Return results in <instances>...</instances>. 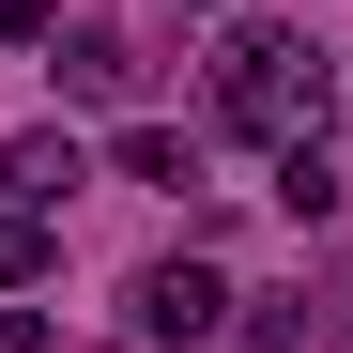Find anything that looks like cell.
<instances>
[{
  "instance_id": "1",
  "label": "cell",
  "mask_w": 353,
  "mask_h": 353,
  "mask_svg": "<svg viewBox=\"0 0 353 353\" xmlns=\"http://www.w3.org/2000/svg\"><path fill=\"white\" fill-rule=\"evenodd\" d=\"M215 123H230V139H307V123H323V62H307V31L230 16V31H215Z\"/></svg>"
},
{
  "instance_id": "2",
  "label": "cell",
  "mask_w": 353,
  "mask_h": 353,
  "mask_svg": "<svg viewBox=\"0 0 353 353\" xmlns=\"http://www.w3.org/2000/svg\"><path fill=\"white\" fill-rule=\"evenodd\" d=\"M215 323H230V276H215L200 246L139 276V338H154V353H185V338H215Z\"/></svg>"
},
{
  "instance_id": "3",
  "label": "cell",
  "mask_w": 353,
  "mask_h": 353,
  "mask_svg": "<svg viewBox=\"0 0 353 353\" xmlns=\"http://www.w3.org/2000/svg\"><path fill=\"white\" fill-rule=\"evenodd\" d=\"M108 169H123V185H200V139H185V123H123Z\"/></svg>"
},
{
  "instance_id": "4",
  "label": "cell",
  "mask_w": 353,
  "mask_h": 353,
  "mask_svg": "<svg viewBox=\"0 0 353 353\" xmlns=\"http://www.w3.org/2000/svg\"><path fill=\"white\" fill-rule=\"evenodd\" d=\"M62 92H77V108H123V92H139V46H123V31H77V46H62Z\"/></svg>"
},
{
  "instance_id": "5",
  "label": "cell",
  "mask_w": 353,
  "mask_h": 353,
  "mask_svg": "<svg viewBox=\"0 0 353 353\" xmlns=\"http://www.w3.org/2000/svg\"><path fill=\"white\" fill-rule=\"evenodd\" d=\"M0 185H16V200L46 215L62 185H92V154H77V139H16V154H0Z\"/></svg>"
},
{
  "instance_id": "6",
  "label": "cell",
  "mask_w": 353,
  "mask_h": 353,
  "mask_svg": "<svg viewBox=\"0 0 353 353\" xmlns=\"http://www.w3.org/2000/svg\"><path fill=\"white\" fill-rule=\"evenodd\" d=\"M276 200L307 215V230L338 215V154H323V123H307V139H276Z\"/></svg>"
},
{
  "instance_id": "7",
  "label": "cell",
  "mask_w": 353,
  "mask_h": 353,
  "mask_svg": "<svg viewBox=\"0 0 353 353\" xmlns=\"http://www.w3.org/2000/svg\"><path fill=\"white\" fill-rule=\"evenodd\" d=\"M46 261H62V230H46V215H31V200H16V215H0V292H31V276H46Z\"/></svg>"
},
{
  "instance_id": "8",
  "label": "cell",
  "mask_w": 353,
  "mask_h": 353,
  "mask_svg": "<svg viewBox=\"0 0 353 353\" xmlns=\"http://www.w3.org/2000/svg\"><path fill=\"white\" fill-rule=\"evenodd\" d=\"M292 307H307V292H292ZM292 307H246V323H230V353H307V323H292Z\"/></svg>"
},
{
  "instance_id": "9",
  "label": "cell",
  "mask_w": 353,
  "mask_h": 353,
  "mask_svg": "<svg viewBox=\"0 0 353 353\" xmlns=\"http://www.w3.org/2000/svg\"><path fill=\"white\" fill-rule=\"evenodd\" d=\"M62 31V0H0V46H46Z\"/></svg>"
}]
</instances>
